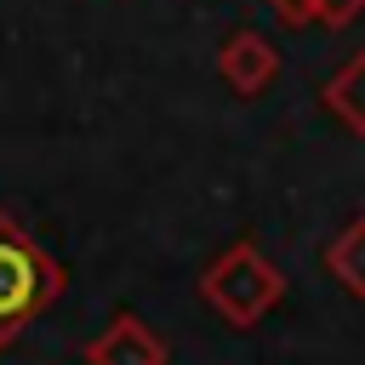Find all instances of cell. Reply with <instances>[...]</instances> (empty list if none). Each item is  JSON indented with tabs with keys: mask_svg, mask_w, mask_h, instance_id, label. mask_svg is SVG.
Masks as SVG:
<instances>
[{
	"mask_svg": "<svg viewBox=\"0 0 365 365\" xmlns=\"http://www.w3.org/2000/svg\"><path fill=\"white\" fill-rule=\"evenodd\" d=\"M40 291H46V268H40V257H34L17 234L0 228V331H6L11 319H23V314L40 302Z\"/></svg>",
	"mask_w": 365,
	"mask_h": 365,
	"instance_id": "6da1fadb",
	"label": "cell"
}]
</instances>
